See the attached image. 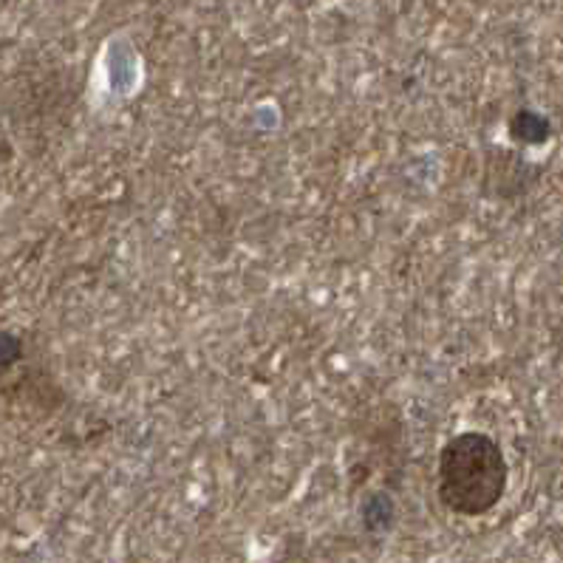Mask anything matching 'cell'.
I'll use <instances>...</instances> for the list:
<instances>
[{
  "instance_id": "cell-1",
  "label": "cell",
  "mask_w": 563,
  "mask_h": 563,
  "mask_svg": "<svg viewBox=\"0 0 563 563\" xmlns=\"http://www.w3.org/2000/svg\"><path fill=\"white\" fill-rule=\"evenodd\" d=\"M507 478L510 467L501 444L487 433H459L439 453V501L456 516L478 518L496 510Z\"/></svg>"
},
{
  "instance_id": "cell-2",
  "label": "cell",
  "mask_w": 563,
  "mask_h": 563,
  "mask_svg": "<svg viewBox=\"0 0 563 563\" xmlns=\"http://www.w3.org/2000/svg\"><path fill=\"white\" fill-rule=\"evenodd\" d=\"M550 120L536 111H518L510 122V133L516 142H527V145H543L550 140Z\"/></svg>"
}]
</instances>
